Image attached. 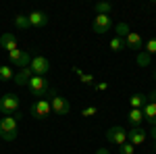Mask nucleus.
I'll list each match as a JSON object with an SVG mask.
<instances>
[{
    "label": "nucleus",
    "instance_id": "f257e3e1",
    "mask_svg": "<svg viewBox=\"0 0 156 154\" xmlns=\"http://www.w3.org/2000/svg\"><path fill=\"white\" fill-rule=\"evenodd\" d=\"M19 119H21V113H17L15 117H2L0 119V138L4 140V142H12V140H17V123H19Z\"/></svg>",
    "mask_w": 156,
    "mask_h": 154
},
{
    "label": "nucleus",
    "instance_id": "f03ea898",
    "mask_svg": "<svg viewBox=\"0 0 156 154\" xmlns=\"http://www.w3.org/2000/svg\"><path fill=\"white\" fill-rule=\"evenodd\" d=\"M27 90L34 98H48V92H50V81L48 77H42V75H31V79L27 83Z\"/></svg>",
    "mask_w": 156,
    "mask_h": 154
},
{
    "label": "nucleus",
    "instance_id": "7ed1b4c3",
    "mask_svg": "<svg viewBox=\"0 0 156 154\" xmlns=\"http://www.w3.org/2000/svg\"><path fill=\"white\" fill-rule=\"evenodd\" d=\"M0 113L4 117H15L19 113V96L17 94H4L0 98Z\"/></svg>",
    "mask_w": 156,
    "mask_h": 154
},
{
    "label": "nucleus",
    "instance_id": "20e7f679",
    "mask_svg": "<svg viewBox=\"0 0 156 154\" xmlns=\"http://www.w3.org/2000/svg\"><path fill=\"white\" fill-rule=\"evenodd\" d=\"M29 69L34 75H42V77H46L50 73V60L46 56H42V54H37V56H31V63H29Z\"/></svg>",
    "mask_w": 156,
    "mask_h": 154
},
{
    "label": "nucleus",
    "instance_id": "39448f33",
    "mask_svg": "<svg viewBox=\"0 0 156 154\" xmlns=\"http://www.w3.org/2000/svg\"><path fill=\"white\" fill-rule=\"evenodd\" d=\"M50 113H52V108H50V100L48 98H40V100H36V102L31 104V115H34L37 121L48 119Z\"/></svg>",
    "mask_w": 156,
    "mask_h": 154
},
{
    "label": "nucleus",
    "instance_id": "423d86ee",
    "mask_svg": "<svg viewBox=\"0 0 156 154\" xmlns=\"http://www.w3.org/2000/svg\"><path fill=\"white\" fill-rule=\"evenodd\" d=\"M9 60H11L12 67H19V69H25V67H29V63H31V54L27 52V50H12L9 52Z\"/></svg>",
    "mask_w": 156,
    "mask_h": 154
},
{
    "label": "nucleus",
    "instance_id": "0eeeda50",
    "mask_svg": "<svg viewBox=\"0 0 156 154\" xmlns=\"http://www.w3.org/2000/svg\"><path fill=\"white\" fill-rule=\"evenodd\" d=\"M50 108H52V113L54 115H58V117H67L69 113H71V104H69V100L67 98H62V96H54V98H50Z\"/></svg>",
    "mask_w": 156,
    "mask_h": 154
},
{
    "label": "nucleus",
    "instance_id": "6e6552de",
    "mask_svg": "<svg viewBox=\"0 0 156 154\" xmlns=\"http://www.w3.org/2000/svg\"><path fill=\"white\" fill-rule=\"evenodd\" d=\"M106 140L110 144H115V146H121V144L127 142V131L123 129L121 125H115V127H110L106 131Z\"/></svg>",
    "mask_w": 156,
    "mask_h": 154
},
{
    "label": "nucleus",
    "instance_id": "1a4fd4ad",
    "mask_svg": "<svg viewBox=\"0 0 156 154\" xmlns=\"http://www.w3.org/2000/svg\"><path fill=\"white\" fill-rule=\"evenodd\" d=\"M110 27H112V19H110V15H96V17H94V23H92L94 34H106Z\"/></svg>",
    "mask_w": 156,
    "mask_h": 154
},
{
    "label": "nucleus",
    "instance_id": "9d476101",
    "mask_svg": "<svg viewBox=\"0 0 156 154\" xmlns=\"http://www.w3.org/2000/svg\"><path fill=\"white\" fill-rule=\"evenodd\" d=\"M29 19V27H46L50 21V17L44 11H34L31 15H27Z\"/></svg>",
    "mask_w": 156,
    "mask_h": 154
},
{
    "label": "nucleus",
    "instance_id": "9b49d317",
    "mask_svg": "<svg viewBox=\"0 0 156 154\" xmlns=\"http://www.w3.org/2000/svg\"><path fill=\"white\" fill-rule=\"evenodd\" d=\"M146 138H148V133L142 127H131V131H127V142L133 146H142L146 142Z\"/></svg>",
    "mask_w": 156,
    "mask_h": 154
},
{
    "label": "nucleus",
    "instance_id": "f8f14e48",
    "mask_svg": "<svg viewBox=\"0 0 156 154\" xmlns=\"http://www.w3.org/2000/svg\"><path fill=\"white\" fill-rule=\"evenodd\" d=\"M144 46V40L140 34H135V31H129L127 36H125V48H131V50H142Z\"/></svg>",
    "mask_w": 156,
    "mask_h": 154
},
{
    "label": "nucleus",
    "instance_id": "ddd939ff",
    "mask_svg": "<svg viewBox=\"0 0 156 154\" xmlns=\"http://www.w3.org/2000/svg\"><path fill=\"white\" fill-rule=\"evenodd\" d=\"M0 48L2 50H9V52L17 50V36L15 34H2L0 36Z\"/></svg>",
    "mask_w": 156,
    "mask_h": 154
},
{
    "label": "nucleus",
    "instance_id": "4468645a",
    "mask_svg": "<svg viewBox=\"0 0 156 154\" xmlns=\"http://www.w3.org/2000/svg\"><path fill=\"white\" fill-rule=\"evenodd\" d=\"M31 69L29 67H25V69H19V71L15 73V83L17 85H25L27 88V83H29V79H31Z\"/></svg>",
    "mask_w": 156,
    "mask_h": 154
},
{
    "label": "nucleus",
    "instance_id": "2eb2a0df",
    "mask_svg": "<svg viewBox=\"0 0 156 154\" xmlns=\"http://www.w3.org/2000/svg\"><path fill=\"white\" fill-rule=\"evenodd\" d=\"M142 113H144V121H148L152 127L156 125V102H148L144 108H142Z\"/></svg>",
    "mask_w": 156,
    "mask_h": 154
},
{
    "label": "nucleus",
    "instance_id": "dca6fc26",
    "mask_svg": "<svg viewBox=\"0 0 156 154\" xmlns=\"http://www.w3.org/2000/svg\"><path fill=\"white\" fill-rule=\"evenodd\" d=\"M127 121L131 123V127H140L142 121H144V113H142V108H131L129 115H127Z\"/></svg>",
    "mask_w": 156,
    "mask_h": 154
},
{
    "label": "nucleus",
    "instance_id": "f3484780",
    "mask_svg": "<svg viewBox=\"0 0 156 154\" xmlns=\"http://www.w3.org/2000/svg\"><path fill=\"white\" fill-rule=\"evenodd\" d=\"M129 104H131V108H144L148 104V96L146 94H133L129 98Z\"/></svg>",
    "mask_w": 156,
    "mask_h": 154
},
{
    "label": "nucleus",
    "instance_id": "a211bd4d",
    "mask_svg": "<svg viewBox=\"0 0 156 154\" xmlns=\"http://www.w3.org/2000/svg\"><path fill=\"white\" fill-rule=\"evenodd\" d=\"M73 71L79 75L81 83H85V85H94V83H96V81H94V75H90V73H83L81 69H79V67H73Z\"/></svg>",
    "mask_w": 156,
    "mask_h": 154
},
{
    "label": "nucleus",
    "instance_id": "6ab92c4d",
    "mask_svg": "<svg viewBox=\"0 0 156 154\" xmlns=\"http://www.w3.org/2000/svg\"><path fill=\"white\" fill-rule=\"evenodd\" d=\"M94 11H96V15H110L112 4L110 2H96L94 4Z\"/></svg>",
    "mask_w": 156,
    "mask_h": 154
},
{
    "label": "nucleus",
    "instance_id": "aec40b11",
    "mask_svg": "<svg viewBox=\"0 0 156 154\" xmlns=\"http://www.w3.org/2000/svg\"><path fill=\"white\" fill-rule=\"evenodd\" d=\"M11 79H15L12 69L6 67V65H0V81H11Z\"/></svg>",
    "mask_w": 156,
    "mask_h": 154
},
{
    "label": "nucleus",
    "instance_id": "412c9836",
    "mask_svg": "<svg viewBox=\"0 0 156 154\" xmlns=\"http://www.w3.org/2000/svg\"><path fill=\"white\" fill-rule=\"evenodd\" d=\"M12 23L17 25L19 29H29V19H27V15H17V17L12 19Z\"/></svg>",
    "mask_w": 156,
    "mask_h": 154
},
{
    "label": "nucleus",
    "instance_id": "4be33fe9",
    "mask_svg": "<svg viewBox=\"0 0 156 154\" xmlns=\"http://www.w3.org/2000/svg\"><path fill=\"white\" fill-rule=\"evenodd\" d=\"M108 46H110V50H112V52H121V50L125 48V40L115 36L112 40H110V44H108Z\"/></svg>",
    "mask_w": 156,
    "mask_h": 154
},
{
    "label": "nucleus",
    "instance_id": "5701e85b",
    "mask_svg": "<svg viewBox=\"0 0 156 154\" xmlns=\"http://www.w3.org/2000/svg\"><path fill=\"white\" fill-rule=\"evenodd\" d=\"M135 63H137L140 67H150V54H148V52H144V50H140V52H137Z\"/></svg>",
    "mask_w": 156,
    "mask_h": 154
},
{
    "label": "nucleus",
    "instance_id": "b1692460",
    "mask_svg": "<svg viewBox=\"0 0 156 154\" xmlns=\"http://www.w3.org/2000/svg\"><path fill=\"white\" fill-rule=\"evenodd\" d=\"M144 48H146L144 52H148L150 56H152V54H156V38H150V40L144 44Z\"/></svg>",
    "mask_w": 156,
    "mask_h": 154
},
{
    "label": "nucleus",
    "instance_id": "393cba45",
    "mask_svg": "<svg viewBox=\"0 0 156 154\" xmlns=\"http://www.w3.org/2000/svg\"><path fill=\"white\" fill-rule=\"evenodd\" d=\"M133 148H135L133 144L125 142V144H121V146H119V154H133V152H135Z\"/></svg>",
    "mask_w": 156,
    "mask_h": 154
},
{
    "label": "nucleus",
    "instance_id": "a878e982",
    "mask_svg": "<svg viewBox=\"0 0 156 154\" xmlns=\"http://www.w3.org/2000/svg\"><path fill=\"white\" fill-rule=\"evenodd\" d=\"M129 34V25L127 23H119L117 25V38H125Z\"/></svg>",
    "mask_w": 156,
    "mask_h": 154
},
{
    "label": "nucleus",
    "instance_id": "bb28decb",
    "mask_svg": "<svg viewBox=\"0 0 156 154\" xmlns=\"http://www.w3.org/2000/svg\"><path fill=\"white\" fill-rule=\"evenodd\" d=\"M81 115L83 117H94V115H98V106H85L81 110Z\"/></svg>",
    "mask_w": 156,
    "mask_h": 154
},
{
    "label": "nucleus",
    "instance_id": "cd10ccee",
    "mask_svg": "<svg viewBox=\"0 0 156 154\" xmlns=\"http://www.w3.org/2000/svg\"><path fill=\"white\" fill-rule=\"evenodd\" d=\"M94 88H96V92H104V90H108V83L100 81V83H94Z\"/></svg>",
    "mask_w": 156,
    "mask_h": 154
},
{
    "label": "nucleus",
    "instance_id": "c85d7f7f",
    "mask_svg": "<svg viewBox=\"0 0 156 154\" xmlns=\"http://www.w3.org/2000/svg\"><path fill=\"white\" fill-rule=\"evenodd\" d=\"M150 140L156 144V125H154V127H150Z\"/></svg>",
    "mask_w": 156,
    "mask_h": 154
},
{
    "label": "nucleus",
    "instance_id": "c756f323",
    "mask_svg": "<svg viewBox=\"0 0 156 154\" xmlns=\"http://www.w3.org/2000/svg\"><path fill=\"white\" fill-rule=\"evenodd\" d=\"M148 102H156V90H154V92H150V96H148Z\"/></svg>",
    "mask_w": 156,
    "mask_h": 154
},
{
    "label": "nucleus",
    "instance_id": "7c9ffc66",
    "mask_svg": "<svg viewBox=\"0 0 156 154\" xmlns=\"http://www.w3.org/2000/svg\"><path fill=\"white\" fill-rule=\"evenodd\" d=\"M94 154H110V150H106V148H98Z\"/></svg>",
    "mask_w": 156,
    "mask_h": 154
},
{
    "label": "nucleus",
    "instance_id": "2f4dec72",
    "mask_svg": "<svg viewBox=\"0 0 156 154\" xmlns=\"http://www.w3.org/2000/svg\"><path fill=\"white\" fill-rule=\"evenodd\" d=\"M154 79H156V69H154Z\"/></svg>",
    "mask_w": 156,
    "mask_h": 154
}]
</instances>
